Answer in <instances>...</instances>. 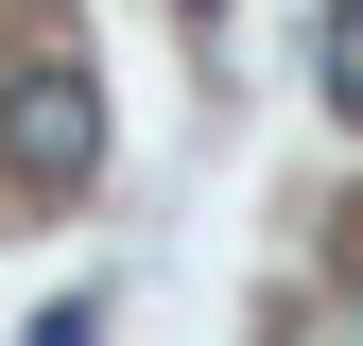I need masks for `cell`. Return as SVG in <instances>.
Segmentation results:
<instances>
[{
	"label": "cell",
	"mask_w": 363,
	"mask_h": 346,
	"mask_svg": "<svg viewBox=\"0 0 363 346\" xmlns=\"http://www.w3.org/2000/svg\"><path fill=\"white\" fill-rule=\"evenodd\" d=\"M0 173L18 191H86L104 173V86H86V52H18L0 69Z\"/></svg>",
	"instance_id": "cell-1"
},
{
	"label": "cell",
	"mask_w": 363,
	"mask_h": 346,
	"mask_svg": "<svg viewBox=\"0 0 363 346\" xmlns=\"http://www.w3.org/2000/svg\"><path fill=\"white\" fill-rule=\"evenodd\" d=\"M311 69H329V104L363 121V0H329V18H311Z\"/></svg>",
	"instance_id": "cell-2"
},
{
	"label": "cell",
	"mask_w": 363,
	"mask_h": 346,
	"mask_svg": "<svg viewBox=\"0 0 363 346\" xmlns=\"http://www.w3.org/2000/svg\"><path fill=\"white\" fill-rule=\"evenodd\" d=\"M35 346H104V294H52V312H35Z\"/></svg>",
	"instance_id": "cell-3"
}]
</instances>
